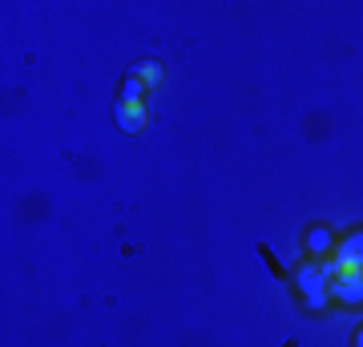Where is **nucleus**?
I'll list each match as a JSON object with an SVG mask.
<instances>
[{
    "label": "nucleus",
    "mask_w": 363,
    "mask_h": 347,
    "mask_svg": "<svg viewBox=\"0 0 363 347\" xmlns=\"http://www.w3.org/2000/svg\"><path fill=\"white\" fill-rule=\"evenodd\" d=\"M113 121L125 133H142L145 126H150V117H145V105H125V101H117L113 105Z\"/></svg>",
    "instance_id": "20e7f679"
},
{
    "label": "nucleus",
    "mask_w": 363,
    "mask_h": 347,
    "mask_svg": "<svg viewBox=\"0 0 363 347\" xmlns=\"http://www.w3.org/2000/svg\"><path fill=\"white\" fill-rule=\"evenodd\" d=\"M145 85L133 73H125V81H121V93H117V101H125V105H142V97H145Z\"/></svg>",
    "instance_id": "0eeeda50"
},
{
    "label": "nucleus",
    "mask_w": 363,
    "mask_h": 347,
    "mask_svg": "<svg viewBox=\"0 0 363 347\" xmlns=\"http://www.w3.org/2000/svg\"><path fill=\"white\" fill-rule=\"evenodd\" d=\"M295 283H298V291H303V299H307V307L311 311L327 307V299H331V279L323 275L319 263H303L298 275H295Z\"/></svg>",
    "instance_id": "f03ea898"
},
{
    "label": "nucleus",
    "mask_w": 363,
    "mask_h": 347,
    "mask_svg": "<svg viewBox=\"0 0 363 347\" xmlns=\"http://www.w3.org/2000/svg\"><path fill=\"white\" fill-rule=\"evenodd\" d=\"M351 347H363V327H355V335H351Z\"/></svg>",
    "instance_id": "6e6552de"
},
{
    "label": "nucleus",
    "mask_w": 363,
    "mask_h": 347,
    "mask_svg": "<svg viewBox=\"0 0 363 347\" xmlns=\"http://www.w3.org/2000/svg\"><path fill=\"white\" fill-rule=\"evenodd\" d=\"M130 73L142 81L145 89H157V85H162V65H157V61H138Z\"/></svg>",
    "instance_id": "423d86ee"
},
{
    "label": "nucleus",
    "mask_w": 363,
    "mask_h": 347,
    "mask_svg": "<svg viewBox=\"0 0 363 347\" xmlns=\"http://www.w3.org/2000/svg\"><path fill=\"white\" fill-rule=\"evenodd\" d=\"M331 295L347 307H359L363 303V270H339L331 279Z\"/></svg>",
    "instance_id": "7ed1b4c3"
},
{
    "label": "nucleus",
    "mask_w": 363,
    "mask_h": 347,
    "mask_svg": "<svg viewBox=\"0 0 363 347\" xmlns=\"http://www.w3.org/2000/svg\"><path fill=\"white\" fill-rule=\"evenodd\" d=\"M307 250H311L315 258L335 255V234H331V226H311V231H307Z\"/></svg>",
    "instance_id": "39448f33"
},
{
    "label": "nucleus",
    "mask_w": 363,
    "mask_h": 347,
    "mask_svg": "<svg viewBox=\"0 0 363 347\" xmlns=\"http://www.w3.org/2000/svg\"><path fill=\"white\" fill-rule=\"evenodd\" d=\"M339 270H363V231H351L335 243V255L323 263V275L335 279Z\"/></svg>",
    "instance_id": "f257e3e1"
}]
</instances>
